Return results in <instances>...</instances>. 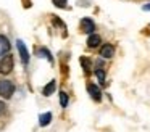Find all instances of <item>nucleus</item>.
<instances>
[{
  "mask_svg": "<svg viewBox=\"0 0 150 132\" xmlns=\"http://www.w3.org/2000/svg\"><path fill=\"white\" fill-rule=\"evenodd\" d=\"M15 93V85L8 79H0V97L2 98H11Z\"/></svg>",
  "mask_w": 150,
  "mask_h": 132,
  "instance_id": "1",
  "label": "nucleus"
},
{
  "mask_svg": "<svg viewBox=\"0 0 150 132\" xmlns=\"http://www.w3.org/2000/svg\"><path fill=\"white\" fill-rule=\"evenodd\" d=\"M11 69H13V56L10 53H5L4 58L0 60V74L7 76L11 73Z\"/></svg>",
  "mask_w": 150,
  "mask_h": 132,
  "instance_id": "2",
  "label": "nucleus"
},
{
  "mask_svg": "<svg viewBox=\"0 0 150 132\" xmlns=\"http://www.w3.org/2000/svg\"><path fill=\"white\" fill-rule=\"evenodd\" d=\"M79 28H81V31L86 32V34H94V31H95V24L91 18H82Z\"/></svg>",
  "mask_w": 150,
  "mask_h": 132,
  "instance_id": "3",
  "label": "nucleus"
},
{
  "mask_svg": "<svg viewBox=\"0 0 150 132\" xmlns=\"http://www.w3.org/2000/svg\"><path fill=\"white\" fill-rule=\"evenodd\" d=\"M16 47H18V52H20V55H21V61H23L24 64H28L29 63V53H28V48H26V45H24V42L18 40Z\"/></svg>",
  "mask_w": 150,
  "mask_h": 132,
  "instance_id": "4",
  "label": "nucleus"
},
{
  "mask_svg": "<svg viewBox=\"0 0 150 132\" xmlns=\"http://www.w3.org/2000/svg\"><path fill=\"white\" fill-rule=\"evenodd\" d=\"M87 92H89V95L92 97L94 102H100L102 100V92L95 84H87Z\"/></svg>",
  "mask_w": 150,
  "mask_h": 132,
  "instance_id": "5",
  "label": "nucleus"
},
{
  "mask_svg": "<svg viewBox=\"0 0 150 132\" xmlns=\"http://www.w3.org/2000/svg\"><path fill=\"white\" fill-rule=\"evenodd\" d=\"M115 55V47L111 44H105V45H102V48H100V56L102 58H111Z\"/></svg>",
  "mask_w": 150,
  "mask_h": 132,
  "instance_id": "6",
  "label": "nucleus"
},
{
  "mask_svg": "<svg viewBox=\"0 0 150 132\" xmlns=\"http://www.w3.org/2000/svg\"><path fill=\"white\" fill-rule=\"evenodd\" d=\"M100 42H102V39H100V35H98V34H89L87 47L95 48V47H98V45H100Z\"/></svg>",
  "mask_w": 150,
  "mask_h": 132,
  "instance_id": "7",
  "label": "nucleus"
},
{
  "mask_svg": "<svg viewBox=\"0 0 150 132\" xmlns=\"http://www.w3.org/2000/svg\"><path fill=\"white\" fill-rule=\"evenodd\" d=\"M81 66L84 69V74H91V68H92V61L89 60L87 56H81Z\"/></svg>",
  "mask_w": 150,
  "mask_h": 132,
  "instance_id": "8",
  "label": "nucleus"
},
{
  "mask_svg": "<svg viewBox=\"0 0 150 132\" xmlns=\"http://www.w3.org/2000/svg\"><path fill=\"white\" fill-rule=\"evenodd\" d=\"M50 121H52V113H44V114L39 116V124L42 126V127H45V126L50 124Z\"/></svg>",
  "mask_w": 150,
  "mask_h": 132,
  "instance_id": "9",
  "label": "nucleus"
},
{
  "mask_svg": "<svg viewBox=\"0 0 150 132\" xmlns=\"http://www.w3.org/2000/svg\"><path fill=\"white\" fill-rule=\"evenodd\" d=\"M55 87H57V82L55 80H50L49 84H47L45 87H44V90H42V93L45 97H49V95H52L53 92H55Z\"/></svg>",
  "mask_w": 150,
  "mask_h": 132,
  "instance_id": "10",
  "label": "nucleus"
},
{
  "mask_svg": "<svg viewBox=\"0 0 150 132\" xmlns=\"http://www.w3.org/2000/svg\"><path fill=\"white\" fill-rule=\"evenodd\" d=\"M0 50H2V53H8V50H10V42L5 35H0Z\"/></svg>",
  "mask_w": 150,
  "mask_h": 132,
  "instance_id": "11",
  "label": "nucleus"
},
{
  "mask_svg": "<svg viewBox=\"0 0 150 132\" xmlns=\"http://www.w3.org/2000/svg\"><path fill=\"white\" fill-rule=\"evenodd\" d=\"M36 53H39L40 56H45L47 60L50 61V63H53V58H52V53H50V52L47 50L45 47H40V48H37V47H36Z\"/></svg>",
  "mask_w": 150,
  "mask_h": 132,
  "instance_id": "12",
  "label": "nucleus"
},
{
  "mask_svg": "<svg viewBox=\"0 0 150 132\" xmlns=\"http://www.w3.org/2000/svg\"><path fill=\"white\" fill-rule=\"evenodd\" d=\"M52 23H53L55 26H58L60 29H63V31L66 29V24H65V23H63L62 19H60L58 16H57V15H52Z\"/></svg>",
  "mask_w": 150,
  "mask_h": 132,
  "instance_id": "13",
  "label": "nucleus"
},
{
  "mask_svg": "<svg viewBox=\"0 0 150 132\" xmlns=\"http://www.w3.org/2000/svg\"><path fill=\"white\" fill-rule=\"evenodd\" d=\"M68 102H69L68 93H66V92H63V90H62V93H60V105H62L63 108H66V106H68Z\"/></svg>",
  "mask_w": 150,
  "mask_h": 132,
  "instance_id": "14",
  "label": "nucleus"
},
{
  "mask_svg": "<svg viewBox=\"0 0 150 132\" xmlns=\"http://www.w3.org/2000/svg\"><path fill=\"white\" fill-rule=\"evenodd\" d=\"M95 76L98 77V80H100L102 84L105 82V71L102 69V68H98V69H95Z\"/></svg>",
  "mask_w": 150,
  "mask_h": 132,
  "instance_id": "15",
  "label": "nucleus"
},
{
  "mask_svg": "<svg viewBox=\"0 0 150 132\" xmlns=\"http://www.w3.org/2000/svg\"><path fill=\"white\" fill-rule=\"evenodd\" d=\"M53 5L58 6V8H66L68 6V0H52Z\"/></svg>",
  "mask_w": 150,
  "mask_h": 132,
  "instance_id": "16",
  "label": "nucleus"
},
{
  "mask_svg": "<svg viewBox=\"0 0 150 132\" xmlns=\"http://www.w3.org/2000/svg\"><path fill=\"white\" fill-rule=\"evenodd\" d=\"M4 111H5V103L2 102V100H0V114H2Z\"/></svg>",
  "mask_w": 150,
  "mask_h": 132,
  "instance_id": "17",
  "label": "nucleus"
},
{
  "mask_svg": "<svg viewBox=\"0 0 150 132\" xmlns=\"http://www.w3.org/2000/svg\"><path fill=\"white\" fill-rule=\"evenodd\" d=\"M144 10H150V5H145V6H144Z\"/></svg>",
  "mask_w": 150,
  "mask_h": 132,
  "instance_id": "18",
  "label": "nucleus"
}]
</instances>
